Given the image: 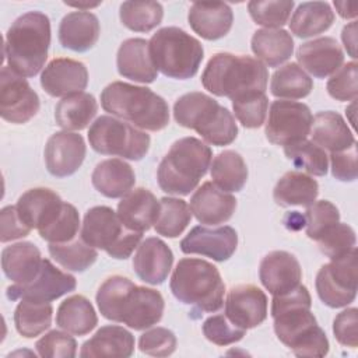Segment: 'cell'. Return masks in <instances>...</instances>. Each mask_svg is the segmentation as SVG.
Wrapping results in <instances>:
<instances>
[{"mask_svg": "<svg viewBox=\"0 0 358 358\" xmlns=\"http://www.w3.org/2000/svg\"><path fill=\"white\" fill-rule=\"evenodd\" d=\"M119 17L130 31L150 32L161 24L164 8L158 1H123Z\"/></svg>", "mask_w": 358, "mask_h": 358, "instance_id": "obj_42", "label": "cell"}, {"mask_svg": "<svg viewBox=\"0 0 358 358\" xmlns=\"http://www.w3.org/2000/svg\"><path fill=\"white\" fill-rule=\"evenodd\" d=\"M285 157L295 168L306 171L309 175L324 176L329 168V158L323 148L306 138L284 147Z\"/></svg>", "mask_w": 358, "mask_h": 358, "instance_id": "obj_44", "label": "cell"}, {"mask_svg": "<svg viewBox=\"0 0 358 358\" xmlns=\"http://www.w3.org/2000/svg\"><path fill=\"white\" fill-rule=\"evenodd\" d=\"M176 336L166 327H154L144 331L138 338L141 352L152 357H168L176 350Z\"/></svg>", "mask_w": 358, "mask_h": 358, "instance_id": "obj_53", "label": "cell"}, {"mask_svg": "<svg viewBox=\"0 0 358 358\" xmlns=\"http://www.w3.org/2000/svg\"><path fill=\"white\" fill-rule=\"evenodd\" d=\"M267 81L268 71L262 62L228 52L213 55L201 74V84L208 92L231 101L249 92H264Z\"/></svg>", "mask_w": 358, "mask_h": 358, "instance_id": "obj_5", "label": "cell"}, {"mask_svg": "<svg viewBox=\"0 0 358 358\" xmlns=\"http://www.w3.org/2000/svg\"><path fill=\"white\" fill-rule=\"evenodd\" d=\"M252 52L259 62L268 67H278L294 53V39L285 29L263 28L252 36Z\"/></svg>", "mask_w": 358, "mask_h": 358, "instance_id": "obj_33", "label": "cell"}, {"mask_svg": "<svg viewBox=\"0 0 358 358\" xmlns=\"http://www.w3.org/2000/svg\"><path fill=\"white\" fill-rule=\"evenodd\" d=\"M331 173L337 180L354 182L358 176L357 143L350 148L330 154Z\"/></svg>", "mask_w": 358, "mask_h": 358, "instance_id": "obj_56", "label": "cell"}, {"mask_svg": "<svg viewBox=\"0 0 358 358\" xmlns=\"http://www.w3.org/2000/svg\"><path fill=\"white\" fill-rule=\"evenodd\" d=\"M101 105L105 112L143 130L159 131L169 124L166 101L147 87L113 81L102 90Z\"/></svg>", "mask_w": 358, "mask_h": 358, "instance_id": "obj_4", "label": "cell"}, {"mask_svg": "<svg viewBox=\"0 0 358 358\" xmlns=\"http://www.w3.org/2000/svg\"><path fill=\"white\" fill-rule=\"evenodd\" d=\"M294 6L292 0H253L248 3V11L255 24L275 29L288 22Z\"/></svg>", "mask_w": 358, "mask_h": 358, "instance_id": "obj_45", "label": "cell"}, {"mask_svg": "<svg viewBox=\"0 0 358 358\" xmlns=\"http://www.w3.org/2000/svg\"><path fill=\"white\" fill-rule=\"evenodd\" d=\"M134 352V337L122 326L108 324L96 330V333L87 340L80 350L83 358L98 357H117L127 358Z\"/></svg>", "mask_w": 358, "mask_h": 358, "instance_id": "obj_31", "label": "cell"}, {"mask_svg": "<svg viewBox=\"0 0 358 358\" xmlns=\"http://www.w3.org/2000/svg\"><path fill=\"white\" fill-rule=\"evenodd\" d=\"M92 186L105 197L117 199L127 194L134 183L133 168L123 159L110 158L101 161L91 175Z\"/></svg>", "mask_w": 358, "mask_h": 358, "instance_id": "obj_32", "label": "cell"}, {"mask_svg": "<svg viewBox=\"0 0 358 358\" xmlns=\"http://www.w3.org/2000/svg\"><path fill=\"white\" fill-rule=\"evenodd\" d=\"M81 238L90 246L105 250L110 257L124 260L140 245L143 234L126 228L110 207L96 206L84 215Z\"/></svg>", "mask_w": 358, "mask_h": 358, "instance_id": "obj_10", "label": "cell"}, {"mask_svg": "<svg viewBox=\"0 0 358 358\" xmlns=\"http://www.w3.org/2000/svg\"><path fill=\"white\" fill-rule=\"evenodd\" d=\"M41 108L38 94L25 77L4 66L0 73V115L4 120L22 124L31 120Z\"/></svg>", "mask_w": 358, "mask_h": 358, "instance_id": "obj_14", "label": "cell"}, {"mask_svg": "<svg viewBox=\"0 0 358 358\" xmlns=\"http://www.w3.org/2000/svg\"><path fill=\"white\" fill-rule=\"evenodd\" d=\"M43 154L48 172L56 178H66L83 165L87 145L81 134L63 130L49 137Z\"/></svg>", "mask_w": 358, "mask_h": 358, "instance_id": "obj_17", "label": "cell"}, {"mask_svg": "<svg viewBox=\"0 0 358 358\" xmlns=\"http://www.w3.org/2000/svg\"><path fill=\"white\" fill-rule=\"evenodd\" d=\"M238 234L229 227L207 228L197 225L180 241V250L186 255H201L215 262L228 260L236 250Z\"/></svg>", "mask_w": 358, "mask_h": 358, "instance_id": "obj_16", "label": "cell"}, {"mask_svg": "<svg viewBox=\"0 0 358 358\" xmlns=\"http://www.w3.org/2000/svg\"><path fill=\"white\" fill-rule=\"evenodd\" d=\"M341 39L347 53L352 59H357V21L355 20L343 28Z\"/></svg>", "mask_w": 358, "mask_h": 358, "instance_id": "obj_57", "label": "cell"}, {"mask_svg": "<svg viewBox=\"0 0 358 358\" xmlns=\"http://www.w3.org/2000/svg\"><path fill=\"white\" fill-rule=\"evenodd\" d=\"M213 161L211 148L196 137L176 140L158 165L157 179L162 192L187 196L207 173Z\"/></svg>", "mask_w": 358, "mask_h": 358, "instance_id": "obj_6", "label": "cell"}, {"mask_svg": "<svg viewBox=\"0 0 358 358\" xmlns=\"http://www.w3.org/2000/svg\"><path fill=\"white\" fill-rule=\"evenodd\" d=\"M159 204V214L154 224L155 232L166 238H178L190 224L192 210L189 204L176 197H162Z\"/></svg>", "mask_w": 358, "mask_h": 358, "instance_id": "obj_43", "label": "cell"}, {"mask_svg": "<svg viewBox=\"0 0 358 358\" xmlns=\"http://www.w3.org/2000/svg\"><path fill=\"white\" fill-rule=\"evenodd\" d=\"M336 340L345 347L357 348L358 345V309L348 308L340 312L333 322Z\"/></svg>", "mask_w": 358, "mask_h": 358, "instance_id": "obj_54", "label": "cell"}, {"mask_svg": "<svg viewBox=\"0 0 358 358\" xmlns=\"http://www.w3.org/2000/svg\"><path fill=\"white\" fill-rule=\"evenodd\" d=\"M316 292L330 308H344L357 296V248L330 259L316 274Z\"/></svg>", "mask_w": 358, "mask_h": 358, "instance_id": "obj_12", "label": "cell"}, {"mask_svg": "<svg viewBox=\"0 0 358 358\" xmlns=\"http://www.w3.org/2000/svg\"><path fill=\"white\" fill-rule=\"evenodd\" d=\"M173 117L178 124L194 130L206 143L215 147L228 145L238 136L232 113L203 92H187L178 98L173 105Z\"/></svg>", "mask_w": 358, "mask_h": 358, "instance_id": "obj_7", "label": "cell"}, {"mask_svg": "<svg viewBox=\"0 0 358 358\" xmlns=\"http://www.w3.org/2000/svg\"><path fill=\"white\" fill-rule=\"evenodd\" d=\"M88 141L102 155H116L140 161L150 150V136L113 116H99L88 130Z\"/></svg>", "mask_w": 358, "mask_h": 358, "instance_id": "obj_11", "label": "cell"}, {"mask_svg": "<svg viewBox=\"0 0 358 358\" xmlns=\"http://www.w3.org/2000/svg\"><path fill=\"white\" fill-rule=\"evenodd\" d=\"M95 299L105 319L134 330H145L157 324L165 309L159 291L136 285L123 275L108 277L98 288Z\"/></svg>", "mask_w": 358, "mask_h": 358, "instance_id": "obj_2", "label": "cell"}, {"mask_svg": "<svg viewBox=\"0 0 358 358\" xmlns=\"http://www.w3.org/2000/svg\"><path fill=\"white\" fill-rule=\"evenodd\" d=\"M31 227L21 218L17 206H6L0 213V241L3 243L27 236Z\"/></svg>", "mask_w": 358, "mask_h": 358, "instance_id": "obj_55", "label": "cell"}, {"mask_svg": "<svg viewBox=\"0 0 358 358\" xmlns=\"http://www.w3.org/2000/svg\"><path fill=\"white\" fill-rule=\"evenodd\" d=\"M148 45L155 69L169 78H192L199 71L204 57L200 41L178 27L158 29Z\"/></svg>", "mask_w": 358, "mask_h": 358, "instance_id": "obj_9", "label": "cell"}, {"mask_svg": "<svg viewBox=\"0 0 358 358\" xmlns=\"http://www.w3.org/2000/svg\"><path fill=\"white\" fill-rule=\"evenodd\" d=\"M309 134L316 145L330 154L344 151L357 143L343 116L333 110L317 112L312 120Z\"/></svg>", "mask_w": 358, "mask_h": 358, "instance_id": "obj_30", "label": "cell"}, {"mask_svg": "<svg viewBox=\"0 0 358 358\" xmlns=\"http://www.w3.org/2000/svg\"><path fill=\"white\" fill-rule=\"evenodd\" d=\"M317 246L329 259H336L355 248V231L344 222H337L330 227L317 241Z\"/></svg>", "mask_w": 358, "mask_h": 358, "instance_id": "obj_48", "label": "cell"}, {"mask_svg": "<svg viewBox=\"0 0 358 358\" xmlns=\"http://www.w3.org/2000/svg\"><path fill=\"white\" fill-rule=\"evenodd\" d=\"M173 264L171 248L159 238L151 236L143 241L134 253L133 268L137 277L151 285H159L166 278Z\"/></svg>", "mask_w": 358, "mask_h": 358, "instance_id": "obj_22", "label": "cell"}, {"mask_svg": "<svg viewBox=\"0 0 358 358\" xmlns=\"http://www.w3.org/2000/svg\"><path fill=\"white\" fill-rule=\"evenodd\" d=\"M213 183L224 192H239L248 180V166L242 155L232 150L217 154L210 165Z\"/></svg>", "mask_w": 358, "mask_h": 358, "instance_id": "obj_38", "label": "cell"}, {"mask_svg": "<svg viewBox=\"0 0 358 358\" xmlns=\"http://www.w3.org/2000/svg\"><path fill=\"white\" fill-rule=\"evenodd\" d=\"M35 350L43 358H73L77 354V341L67 331L52 330L35 343Z\"/></svg>", "mask_w": 358, "mask_h": 358, "instance_id": "obj_51", "label": "cell"}, {"mask_svg": "<svg viewBox=\"0 0 358 358\" xmlns=\"http://www.w3.org/2000/svg\"><path fill=\"white\" fill-rule=\"evenodd\" d=\"M305 225L308 238L315 242L333 225L340 222L338 208L329 200H319L305 211Z\"/></svg>", "mask_w": 358, "mask_h": 358, "instance_id": "obj_47", "label": "cell"}, {"mask_svg": "<svg viewBox=\"0 0 358 358\" xmlns=\"http://www.w3.org/2000/svg\"><path fill=\"white\" fill-rule=\"evenodd\" d=\"M49 46V17L41 11H28L20 15L8 28L4 57L14 73L22 77H34L45 66Z\"/></svg>", "mask_w": 358, "mask_h": 358, "instance_id": "obj_3", "label": "cell"}, {"mask_svg": "<svg viewBox=\"0 0 358 358\" xmlns=\"http://www.w3.org/2000/svg\"><path fill=\"white\" fill-rule=\"evenodd\" d=\"M334 22V13L326 1H305L294 11L289 29L298 38H310L327 31Z\"/></svg>", "mask_w": 358, "mask_h": 358, "instance_id": "obj_37", "label": "cell"}, {"mask_svg": "<svg viewBox=\"0 0 358 358\" xmlns=\"http://www.w3.org/2000/svg\"><path fill=\"white\" fill-rule=\"evenodd\" d=\"M313 90V80L296 63H287L274 71L270 81V92L275 98L301 99Z\"/></svg>", "mask_w": 358, "mask_h": 358, "instance_id": "obj_40", "label": "cell"}, {"mask_svg": "<svg viewBox=\"0 0 358 358\" xmlns=\"http://www.w3.org/2000/svg\"><path fill=\"white\" fill-rule=\"evenodd\" d=\"M41 85L50 96L66 98L83 92L88 85V70L83 62L57 57L48 63L41 74Z\"/></svg>", "mask_w": 358, "mask_h": 358, "instance_id": "obj_20", "label": "cell"}, {"mask_svg": "<svg viewBox=\"0 0 358 358\" xmlns=\"http://www.w3.org/2000/svg\"><path fill=\"white\" fill-rule=\"evenodd\" d=\"M310 306V294L302 284L284 295L273 296L275 336L296 357H324L329 352L327 336L317 324Z\"/></svg>", "mask_w": 358, "mask_h": 358, "instance_id": "obj_1", "label": "cell"}, {"mask_svg": "<svg viewBox=\"0 0 358 358\" xmlns=\"http://www.w3.org/2000/svg\"><path fill=\"white\" fill-rule=\"evenodd\" d=\"M56 324L70 334L85 336L96 327L98 316L85 296L71 295L59 305Z\"/></svg>", "mask_w": 358, "mask_h": 358, "instance_id": "obj_35", "label": "cell"}, {"mask_svg": "<svg viewBox=\"0 0 358 358\" xmlns=\"http://www.w3.org/2000/svg\"><path fill=\"white\" fill-rule=\"evenodd\" d=\"M190 210L196 220L206 225L227 222L235 213L236 199L213 182H204L190 197Z\"/></svg>", "mask_w": 358, "mask_h": 358, "instance_id": "obj_24", "label": "cell"}, {"mask_svg": "<svg viewBox=\"0 0 358 358\" xmlns=\"http://www.w3.org/2000/svg\"><path fill=\"white\" fill-rule=\"evenodd\" d=\"M317 194V182L312 176L298 171L284 173L273 190V199L281 207H309L316 201Z\"/></svg>", "mask_w": 358, "mask_h": 358, "instance_id": "obj_34", "label": "cell"}, {"mask_svg": "<svg viewBox=\"0 0 358 358\" xmlns=\"http://www.w3.org/2000/svg\"><path fill=\"white\" fill-rule=\"evenodd\" d=\"M64 201L48 187H34L22 193L17 201V210L25 224L38 232L49 228L63 211Z\"/></svg>", "mask_w": 358, "mask_h": 358, "instance_id": "obj_21", "label": "cell"}, {"mask_svg": "<svg viewBox=\"0 0 358 358\" xmlns=\"http://www.w3.org/2000/svg\"><path fill=\"white\" fill-rule=\"evenodd\" d=\"M267 296L256 285L232 287L225 299V316L239 329L249 330L262 324L267 317Z\"/></svg>", "mask_w": 358, "mask_h": 358, "instance_id": "obj_18", "label": "cell"}, {"mask_svg": "<svg viewBox=\"0 0 358 358\" xmlns=\"http://www.w3.org/2000/svg\"><path fill=\"white\" fill-rule=\"evenodd\" d=\"M52 315L50 302L21 299L14 310V324L22 337L34 338L50 327Z\"/></svg>", "mask_w": 358, "mask_h": 358, "instance_id": "obj_39", "label": "cell"}, {"mask_svg": "<svg viewBox=\"0 0 358 358\" xmlns=\"http://www.w3.org/2000/svg\"><path fill=\"white\" fill-rule=\"evenodd\" d=\"M101 34L98 17L90 11H71L59 25V42L74 52H87L94 48Z\"/></svg>", "mask_w": 358, "mask_h": 358, "instance_id": "obj_28", "label": "cell"}, {"mask_svg": "<svg viewBox=\"0 0 358 358\" xmlns=\"http://www.w3.org/2000/svg\"><path fill=\"white\" fill-rule=\"evenodd\" d=\"M312 120L308 105L278 99L270 105L264 133L270 143L285 147L305 140L310 133Z\"/></svg>", "mask_w": 358, "mask_h": 358, "instance_id": "obj_13", "label": "cell"}, {"mask_svg": "<svg viewBox=\"0 0 358 358\" xmlns=\"http://www.w3.org/2000/svg\"><path fill=\"white\" fill-rule=\"evenodd\" d=\"M77 287L76 277L62 271L52 264L50 260L43 259L39 274L28 284L20 285L13 284L7 288V298L11 301L17 299H32L41 302L55 301L67 292L74 291Z\"/></svg>", "mask_w": 358, "mask_h": 358, "instance_id": "obj_15", "label": "cell"}, {"mask_svg": "<svg viewBox=\"0 0 358 358\" xmlns=\"http://www.w3.org/2000/svg\"><path fill=\"white\" fill-rule=\"evenodd\" d=\"M232 109L235 117L246 129L260 127L268 110V98L266 92H249L232 99Z\"/></svg>", "mask_w": 358, "mask_h": 358, "instance_id": "obj_46", "label": "cell"}, {"mask_svg": "<svg viewBox=\"0 0 358 358\" xmlns=\"http://www.w3.org/2000/svg\"><path fill=\"white\" fill-rule=\"evenodd\" d=\"M173 296L201 312H217L224 306L225 284L218 268L203 259H180L169 282Z\"/></svg>", "mask_w": 358, "mask_h": 358, "instance_id": "obj_8", "label": "cell"}, {"mask_svg": "<svg viewBox=\"0 0 358 358\" xmlns=\"http://www.w3.org/2000/svg\"><path fill=\"white\" fill-rule=\"evenodd\" d=\"M337 13L340 14V17H343L344 20H350V18H355L357 17V10H358V4L357 3H348V1H334L333 3Z\"/></svg>", "mask_w": 358, "mask_h": 358, "instance_id": "obj_58", "label": "cell"}, {"mask_svg": "<svg viewBox=\"0 0 358 358\" xmlns=\"http://www.w3.org/2000/svg\"><path fill=\"white\" fill-rule=\"evenodd\" d=\"M98 112V102L88 92L69 95L59 101L55 108V120L64 130L85 129Z\"/></svg>", "mask_w": 358, "mask_h": 358, "instance_id": "obj_36", "label": "cell"}, {"mask_svg": "<svg viewBox=\"0 0 358 358\" xmlns=\"http://www.w3.org/2000/svg\"><path fill=\"white\" fill-rule=\"evenodd\" d=\"M296 60L313 77L326 78L343 66L344 52L334 38L323 36L302 43L296 50Z\"/></svg>", "mask_w": 358, "mask_h": 358, "instance_id": "obj_23", "label": "cell"}, {"mask_svg": "<svg viewBox=\"0 0 358 358\" xmlns=\"http://www.w3.org/2000/svg\"><path fill=\"white\" fill-rule=\"evenodd\" d=\"M78 229H80L78 211L73 204L64 201V207L59 218L49 228L41 231L39 235L42 239H45L49 243H63V242L73 241L76 236H78Z\"/></svg>", "mask_w": 358, "mask_h": 358, "instance_id": "obj_49", "label": "cell"}, {"mask_svg": "<svg viewBox=\"0 0 358 358\" xmlns=\"http://www.w3.org/2000/svg\"><path fill=\"white\" fill-rule=\"evenodd\" d=\"M48 250L53 260L63 268L77 273L90 268L98 257L95 248L85 243L81 236H76L73 241L63 243H49Z\"/></svg>", "mask_w": 358, "mask_h": 358, "instance_id": "obj_41", "label": "cell"}, {"mask_svg": "<svg viewBox=\"0 0 358 358\" xmlns=\"http://www.w3.org/2000/svg\"><path fill=\"white\" fill-rule=\"evenodd\" d=\"M159 208L161 204L154 193L145 187H137L122 197L116 213L126 228L143 234L155 224Z\"/></svg>", "mask_w": 358, "mask_h": 358, "instance_id": "obj_27", "label": "cell"}, {"mask_svg": "<svg viewBox=\"0 0 358 358\" xmlns=\"http://www.w3.org/2000/svg\"><path fill=\"white\" fill-rule=\"evenodd\" d=\"M187 21L199 36L207 41H217L231 31L234 13L227 3L196 1L189 10Z\"/></svg>", "mask_w": 358, "mask_h": 358, "instance_id": "obj_25", "label": "cell"}, {"mask_svg": "<svg viewBox=\"0 0 358 358\" xmlns=\"http://www.w3.org/2000/svg\"><path fill=\"white\" fill-rule=\"evenodd\" d=\"M259 278L273 296L284 295L301 284L302 268L289 252L273 250L262 259Z\"/></svg>", "mask_w": 358, "mask_h": 358, "instance_id": "obj_19", "label": "cell"}, {"mask_svg": "<svg viewBox=\"0 0 358 358\" xmlns=\"http://www.w3.org/2000/svg\"><path fill=\"white\" fill-rule=\"evenodd\" d=\"M42 262L41 250L32 242H17L1 252L4 275L20 285L31 282L39 274Z\"/></svg>", "mask_w": 358, "mask_h": 358, "instance_id": "obj_29", "label": "cell"}, {"mask_svg": "<svg viewBox=\"0 0 358 358\" xmlns=\"http://www.w3.org/2000/svg\"><path fill=\"white\" fill-rule=\"evenodd\" d=\"M101 3H94V4H69V6H73V7H77L78 10L80 8H92V7H96V6H99Z\"/></svg>", "mask_w": 358, "mask_h": 358, "instance_id": "obj_59", "label": "cell"}, {"mask_svg": "<svg viewBox=\"0 0 358 358\" xmlns=\"http://www.w3.org/2000/svg\"><path fill=\"white\" fill-rule=\"evenodd\" d=\"M203 334L208 341L217 345H229L243 338L246 330L236 327L225 315H214L204 320Z\"/></svg>", "mask_w": 358, "mask_h": 358, "instance_id": "obj_52", "label": "cell"}, {"mask_svg": "<svg viewBox=\"0 0 358 358\" xmlns=\"http://www.w3.org/2000/svg\"><path fill=\"white\" fill-rule=\"evenodd\" d=\"M116 66L122 77L143 84L154 83L158 76L150 55L148 41L143 38H130L120 43Z\"/></svg>", "mask_w": 358, "mask_h": 358, "instance_id": "obj_26", "label": "cell"}, {"mask_svg": "<svg viewBox=\"0 0 358 358\" xmlns=\"http://www.w3.org/2000/svg\"><path fill=\"white\" fill-rule=\"evenodd\" d=\"M358 64L350 62L341 66L327 81L326 90L336 101H355L358 95Z\"/></svg>", "mask_w": 358, "mask_h": 358, "instance_id": "obj_50", "label": "cell"}]
</instances>
